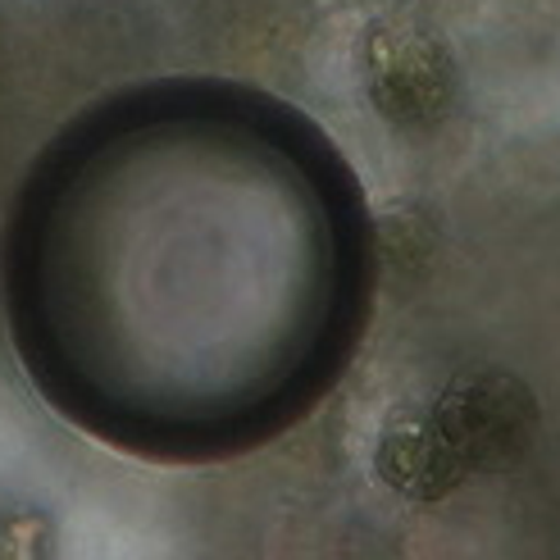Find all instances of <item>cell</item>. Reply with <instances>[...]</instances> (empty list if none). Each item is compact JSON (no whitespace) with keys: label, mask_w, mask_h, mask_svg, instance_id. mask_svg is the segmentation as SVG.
Returning a JSON list of instances; mask_svg holds the SVG:
<instances>
[{"label":"cell","mask_w":560,"mask_h":560,"mask_svg":"<svg viewBox=\"0 0 560 560\" xmlns=\"http://www.w3.org/2000/svg\"><path fill=\"white\" fill-rule=\"evenodd\" d=\"M465 474L506 469L534 442L538 406L528 387L511 374H465L429 410Z\"/></svg>","instance_id":"6da1fadb"},{"label":"cell","mask_w":560,"mask_h":560,"mask_svg":"<svg viewBox=\"0 0 560 560\" xmlns=\"http://www.w3.org/2000/svg\"><path fill=\"white\" fill-rule=\"evenodd\" d=\"M378 474L415 501L446 497L469 479L465 465L456 460V452L446 446L442 429L433 424V415L392 419L383 429V442H378Z\"/></svg>","instance_id":"7a4b0ae2"}]
</instances>
